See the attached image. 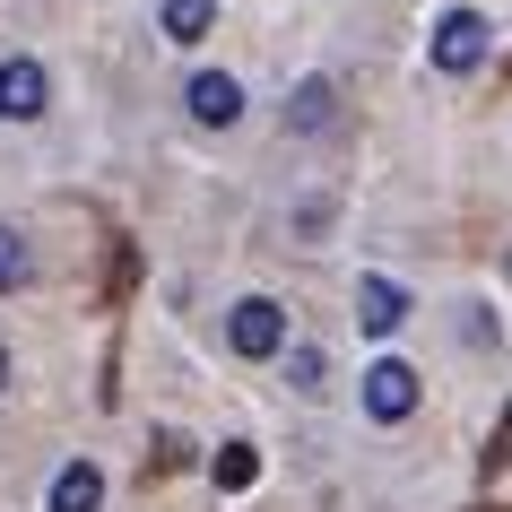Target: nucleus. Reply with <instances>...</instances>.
Instances as JSON below:
<instances>
[{"mask_svg": "<svg viewBox=\"0 0 512 512\" xmlns=\"http://www.w3.org/2000/svg\"><path fill=\"white\" fill-rule=\"evenodd\" d=\"M226 348L252 356V365H261V356H287V304L278 296H243L235 313H226Z\"/></svg>", "mask_w": 512, "mask_h": 512, "instance_id": "f257e3e1", "label": "nucleus"}, {"mask_svg": "<svg viewBox=\"0 0 512 512\" xmlns=\"http://www.w3.org/2000/svg\"><path fill=\"white\" fill-rule=\"evenodd\" d=\"M486 44H495V27H486L478 9H443V18H434V70H443V79H469L486 61Z\"/></svg>", "mask_w": 512, "mask_h": 512, "instance_id": "f03ea898", "label": "nucleus"}, {"mask_svg": "<svg viewBox=\"0 0 512 512\" xmlns=\"http://www.w3.org/2000/svg\"><path fill=\"white\" fill-rule=\"evenodd\" d=\"M408 408H417V365H408V356H374V365H365V417L400 426Z\"/></svg>", "mask_w": 512, "mask_h": 512, "instance_id": "7ed1b4c3", "label": "nucleus"}, {"mask_svg": "<svg viewBox=\"0 0 512 512\" xmlns=\"http://www.w3.org/2000/svg\"><path fill=\"white\" fill-rule=\"evenodd\" d=\"M44 105H53V79H44V61L9 53V61H0V122H35Z\"/></svg>", "mask_w": 512, "mask_h": 512, "instance_id": "20e7f679", "label": "nucleus"}, {"mask_svg": "<svg viewBox=\"0 0 512 512\" xmlns=\"http://www.w3.org/2000/svg\"><path fill=\"white\" fill-rule=\"evenodd\" d=\"M183 96H191V122H200V131H226V122H243V87L226 79V70H200Z\"/></svg>", "mask_w": 512, "mask_h": 512, "instance_id": "39448f33", "label": "nucleus"}, {"mask_svg": "<svg viewBox=\"0 0 512 512\" xmlns=\"http://www.w3.org/2000/svg\"><path fill=\"white\" fill-rule=\"evenodd\" d=\"M330 122H339V87H330V79H296V96H287V131L322 139Z\"/></svg>", "mask_w": 512, "mask_h": 512, "instance_id": "423d86ee", "label": "nucleus"}, {"mask_svg": "<svg viewBox=\"0 0 512 512\" xmlns=\"http://www.w3.org/2000/svg\"><path fill=\"white\" fill-rule=\"evenodd\" d=\"M356 322L374 330V339H391V330L408 322V296L391 287V278H365V287H356Z\"/></svg>", "mask_w": 512, "mask_h": 512, "instance_id": "0eeeda50", "label": "nucleus"}, {"mask_svg": "<svg viewBox=\"0 0 512 512\" xmlns=\"http://www.w3.org/2000/svg\"><path fill=\"white\" fill-rule=\"evenodd\" d=\"M96 504H105V469L96 460H70L53 478V512H96Z\"/></svg>", "mask_w": 512, "mask_h": 512, "instance_id": "6e6552de", "label": "nucleus"}, {"mask_svg": "<svg viewBox=\"0 0 512 512\" xmlns=\"http://www.w3.org/2000/svg\"><path fill=\"white\" fill-rule=\"evenodd\" d=\"M157 27L174 35V44H200V35L217 27V0H157Z\"/></svg>", "mask_w": 512, "mask_h": 512, "instance_id": "1a4fd4ad", "label": "nucleus"}, {"mask_svg": "<svg viewBox=\"0 0 512 512\" xmlns=\"http://www.w3.org/2000/svg\"><path fill=\"white\" fill-rule=\"evenodd\" d=\"M27 278H35V252H27V235H18V226H0V296H18Z\"/></svg>", "mask_w": 512, "mask_h": 512, "instance_id": "9d476101", "label": "nucleus"}, {"mask_svg": "<svg viewBox=\"0 0 512 512\" xmlns=\"http://www.w3.org/2000/svg\"><path fill=\"white\" fill-rule=\"evenodd\" d=\"M209 478L226 486V495H235V486H252V478H261V460H252V443H226V452L209 460Z\"/></svg>", "mask_w": 512, "mask_h": 512, "instance_id": "9b49d317", "label": "nucleus"}, {"mask_svg": "<svg viewBox=\"0 0 512 512\" xmlns=\"http://www.w3.org/2000/svg\"><path fill=\"white\" fill-rule=\"evenodd\" d=\"M287 382H296L304 400H313V391H322V382H330V365H322V348H287Z\"/></svg>", "mask_w": 512, "mask_h": 512, "instance_id": "f8f14e48", "label": "nucleus"}, {"mask_svg": "<svg viewBox=\"0 0 512 512\" xmlns=\"http://www.w3.org/2000/svg\"><path fill=\"white\" fill-rule=\"evenodd\" d=\"M512 460V408H504V426H495V443H486V469H504Z\"/></svg>", "mask_w": 512, "mask_h": 512, "instance_id": "ddd939ff", "label": "nucleus"}, {"mask_svg": "<svg viewBox=\"0 0 512 512\" xmlns=\"http://www.w3.org/2000/svg\"><path fill=\"white\" fill-rule=\"evenodd\" d=\"M0 391H9V348H0Z\"/></svg>", "mask_w": 512, "mask_h": 512, "instance_id": "4468645a", "label": "nucleus"}]
</instances>
